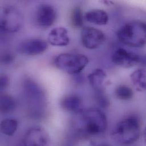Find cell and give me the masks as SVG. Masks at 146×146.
I'll use <instances>...</instances> for the list:
<instances>
[{
    "mask_svg": "<svg viewBox=\"0 0 146 146\" xmlns=\"http://www.w3.org/2000/svg\"><path fill=\"white\" fill-rule=\"evenodd\" d=\"M111 59L114 64L125 68L133 67L141 61L139 55L122 48L117 49L114 52Z\"/></svg>",
    "mask_w": 146,
    "mask_h": 146,
    "instance_id": "obj_9",
    "label": "cell"
},
{
    "mask_svg": "<svg viewBox=\"0 0 146 146\" xmlns=\"http://www.w3.org/2000/svg\"><path fill=\"white\" fill-rule=\"evenodd\" d=\"M118 39L125 45L140 48L146 44V22L140 20L129 21L117 32Z\"/></svg>",
    "mask_w": 146,
    "mask_h": 146,
    "instance_id": "obj_3",
    "label": "cell"
},
{
    "mask_svg": "<svg viewBox=\"0 0 146 146\" xmlns=\"http://www.w3.org/2000/svg\"><path fill=\"white\" fill-rule=\"evenodd\" d=\"M18 127V122L11 118H7L1 123V131L7 136H12L15 134Z\"/></svg>",
    "mask_w": 146,
    "mask_h": 146,
    "instance_id": "obj_18",
    "label": "cell"
},
{
    "mask_svg": "<svg viewBox=\"0 0 146 146\" xmlns=\"http://www.w3.org/2000/svg\"><path fill=\"white\" fill-rule=\"evenodd\" d=\"M88 58L78 54H62L55 59V64L59 70L69 74L81 72L88 64Z\"/></svg>",
    "mask_w": 146,
    "mask_h": 146,
    "instance_id": "obj_5",
    "label": "cell"
},
{
    "mask_svg": "<svg viewBox=\"0 0 146 146\" xmlns=\"http://www.w3.org/2000/svg\"><path fill=\"white\" fill-rule=\"evenodd\" d=\"M57 18L56 10L54 6L48 4H42L38 9L36 21L42 27L52 26Z\"/></svg>",
    "mask_w": 146,
    "mask_h": 146,
    "instance_id": "obj_10",
    "label": "cell"
},
{
    "mask_svg": "<svg viewBox=\"0 0 146 146\" xmlns=\"http://www.w3.org/2000/svg\"><path fill=\"white\" fill-rule=\"evenodd\" d=\"M143 138H144V140L145 141V142L146 143V126L144 129V131H143Z\"/></svg>",
    "mask_w": 146,
    "mask_h": 146,
    "instance_id": "obj_24",
    "label": "cell"
},
{
    "mask_svg": "<svg viewBox=\"0 0 146 146\" xmlns=\"http://www.w3.org/2000/svg\"><path fill=\"white\" fill-rule=\"evenodd\" d=\"M23 144L25 146H50V137L43 128L33 127L25 135Z\"/></svg>",
    "mask_w": 146,
    "mask_h": 146,
    "instance_id": "obj_8",
    "label": "cell"
},
{
    "mask_svg": "<svg viewBox=\"0 0 146 146\" xmlns=\"http://www.w3.org/2000/svg\"><path fill=\"white\" fill-rule=\"evenodd\" d=\"M80 123L76 128L84 135L93 136L104 133L108 127L106 115L100 109L90 108L76 113Z\"/></svg>",
    "mask_w": 146,
    "mask_h": 146,
    "instance_id": "obj_1",
    "label": "cell"
},
{
    "mask_svg": "<svg viewBox=\"0 0 146 146\" xmlns=\"http://www.w3.org/2000/svg\"><path fill=\"white\" fill-rule=\"evenodd\" d=\"M23 89L30 114L34 118H40L46 110V98L42 89L35 82L27 80Z\"/></svg>",
    "mask_w": 146,
    "mask_h": 146,
    "instance_id": "obj_4",
    "label": "cell"
},
{
    "mask_svg": "<svg viewBox=\"0 0 146 146\" xmlns=\"http://www.w3.org/2000/svg\"><path fill=\"white\" fill-rule=\"evenodd\" d=\"M61 107L67 111L78 113L82 110V100L77 94H71L65 96L60 102Z\"/></svg>",
    "mask_w": 146,
    "mask_h": 146,
    "instance_id": "obj_13",
    "label": "cell"
},
{
    "mask_svg": "<svg viewBox=\"0 0 146 146\" xmlns=\"http://www.w3.org/2000/svg\"><path fill=\"white\" fill-rule=\"evenodd\" d=\"M9 84V78L5 74H2L0 78V88L1 89H3L6 88Z\"/></svg>",
    "mask_w": 146,
    "mask_h": 146,
    "instance_id": "obj_22",
    "label": "cell"
},
{
    "mask_svg": "<svg viewBox=\"0 0 146 146\" xmlns=\"http://www.w3.org/2000/svg\"><path fill=\"white\" fill-rule=\"evenodd\" d=\"M15 106V101L11 96L7 94L2 95L1 96L0 109L1 113H10L14 111Z\"/></svg>",
    "mask_w": 146,
    "mask_h": 146,
    "instance_id": "obj_17",
    "label": "cell"
},
{
    "mask_svg": "<svg viewBox=\"0 0 146 146\" xmlns=\"http://www.w3.org/2000/svg\"><path fill=\"white\" fill-rule=\"evenodd\" d=\"M115 96L119 100L129 101L133 98L134 92L130 87L127 85H121L115 89Z\"/></svg>",
    "mask_w": 146,
    "mask_h": 146,
    "instance_id": "obj_19",
    "label": "cell"
},
{
    "mask_svg": "<svg viewBox=\"0 0 146 146\" xmlns=\"http://www.w3.org/2000/svg\"><path fill=\"white\" fill-rule=\"evenodd\" d=\"M106 78V74L104 70L100 68L96 69L88 76L90 85L95 92L104 91V83Z\"/></svg>",
    "mask_w": 146,
    "mask_h": 146,
    "instance_id": "obj_14",
    "label": "cell"
},
{
    "mask_svg": "<svg viewBox=\"0 0 146 146\" xmlns=\"http://www.w3.org/2000/svg\"><path fill=\"white\" fill-rule=\"evenodd\" d=\"M48 48L47 43L39 39H31L20 44L19 51L26 55H37L45 52Z\"/></svg>",
    "mask_w": 146,
    "mask_h": 146,
    "instance_id": "obj_11",
    "label": "cell"
},
{
    "mask_svg": "<svg viewBox=\"0 0 146 146\" xmlns=\"http://www.w3.org/2000/svg\"><path fill=\"white\" fill-rule=\"evenodd\" d=\"M81 37L82 44L90 50L100 47L105 40V35L104 33L92 27H84Z\"/></svg>",
    "mask_w": 146,
    "mask_h": 146,
    "instance_id": "obj_7",
    "label": "cell"
},
{
    "mask_svg": "<svg viewBox=\"0 0 146 146\" xmlns=\"http://www.w3.org/2000/svg\"><path fill=\"white\" fill-rule=\"evenodd\" d=\"M107 146V145H99V146Z\"/></svg>",
    "mask_w": 146,
    "mask_h": 146,
    "instance_id": "obj_25",
    "label": "cell"
},
{
    "mask_svg": "<svg viewBox=\"0 0 146 146\" xmlns=\"http://www.w3.org/2000/svg\"><path fill=\"white\" fill-rule=\"evenodd\" d=\"M48 40L52 46L63 47L70 43V39L67 29L59 27L52 29L50 32Z\"/></svg>",
    "mask_w": 146,
    "mask_h": 146,
    "instance_id": "obj_12",
    "label": "cell"
},
{
    "mask_svg": "<svg viewBox=\"0 0 146 146\" xmlns=\"http://www.w3.org/2000/svg\"><path fill=\"white\" fill-rule=\"evenodd\" d=\"M22 23V16L17 9L10 6L3 10L1 19L2 30L8 33L17 32L21 28Z\"/></svg>",
    "mask_w": 146,
    "mask_h": 146,
    "instance_id": "obj_6",
    "label": "cell"
},
{
    "mask_svg": "<svg viewBox=\"0 0 146 146\" xmlns=\"http://www.w3.org/2000/svg\"><path fill=\"white\" fill-rule=\"evenodd\" d=\"M104 92L105 91L96 92V98L100 106L102 108H106L110 105V100Z\"/></svg>",
    "mask_w": 146,
    "mask_h": 146,
    "instance_id": "obj_21",
    "label": "cell"
},
{
    "mask_svg": "<svg viewBox=\"0 0 146 146\" xmlns=\"http://www.w3.org/2000/svg\"><path fill=\"white\" fill-rule=\"evenodd\" d=\"M141 135V122L135 115H129L118 122L111 132L112 139L121 146L132 145Z\"/></svg>",
    "mask_w": 146,
    "mask_h": 146,
    "instance_id": "obj_2",
    "label": "cell"
},
{
    "mask_svg": "<svg viewBox=\"0 0 146 146\" xmlns=\"http://www.w3.org/2000/svg\"><path fill=\"white\" fill-rule=\"evenodd\" d=\"M71 19L73 27L80 28L83 26V13L80 7L77 6L73 9L71 13Z\"/></svg>",
    "mask_w": 146,
    "mask_h": 146,
    "instance_id": "obj_20",
    "label": "cell"
},
{
    "mask_svg": "<svg viewBox=\"0 0 146 146\" xmlns=\"http://www.w3.org/2000/svg\"><path fill=\"white\" fill-rule=\"evenodd\" d=\"M85 19L88 22L97 25H105L108 23L109 16L103 10L92 9L85 13Z\"/></svg>",
    "mask_w": 146,
    "mask_h": 146,
    "instance_id": "obj_15",
    "label": "cell"
},
{
    "mask_svg": "<svg viewBox=\"0 0 146 146\" xmlns=\"http://www.w3.org/2000/svg\"><path fill=\"white\" fill-rule=\"evenodd\" d=\"M12 60H13V58L9 54H6L2 57V62L5 64L10 63Z\"/></svg>",
    "mask_w": 146,
    "mask_h": 146,
    "instance_id": "obj_23",
    "label": "cell"
},
{
    "mask_svg": "<svg viewBox=\"0 0 146 146\" xmlns=\"http://www.w3.org/2000/svg\"><path fill=\"white\" fill-rule=\"evenodd\" d=\"M131 81L136 90L143 92L146 89V70L139 68L130 74Z\"/></svg>",
    "mask_w": 146,
    "mask_h": 146,
    "instance_id": "obj_16",
    "label": "cell"
}]
</instances>
